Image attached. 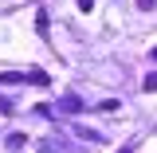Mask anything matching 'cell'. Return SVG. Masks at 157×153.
I'll return each mask as SVG.
<instances>
[{
    "instance_id": "cell-4",
    "label": "cell",
    "mask_w": 157,
    "mask_h": 153,
    "mask_svg": "<svg viewBox=\"0 0 157 153\" xmlns=\"http://www.w3.org/2000/svg\"><path fill=\"white\" fill-rule=\"evenodd\" d=\"M98 110H102V114H114V110H118V102H114V98H106V102H98Z\"/></svg>"
},
{
    "instance_id": "cell-3",
    "label": "cell",
    "mask_w": 157,
    "mask_h": 153,
    "mask_svg": "<svg viewBox=\"0 0 157 153\" xmlns=\"http://www.w3.org/2000/svg\"><path fill=\"white\" fill-rule=\"evenodd\" d=\"M141 90H145V94H157V71H153V75H145V82H141Z\"/></svg>"
},
{
    "instance_id": "cell-8",
    "label": "cell",
    "mask_w": 157,
    "mask_h": 153,
    "mask_svg": "<svg viewBox=\"0 0 157 153\" xmlns=\"http://www.w3.org/2000/svg\"><path fill=\"white\" fill-rule=\"evenodd\" d=\"M118 153H134V149H130V145H122V149H118Z\"/></svg>"
},
{
    "instance_id": "cell-1",
    "label": "cell",
    "mask_w": 157,
    "mask_h": 153,
    "mask_svg": "<svg viewBox=\"0 0 157 153\" xmlns=\"http://www.w3.org/2000/svg\"><path fill=\"white\" fill-rule=\"evenodd\" d=\"M59 110H63V114H78V110H82V98L78 94H63L59 98Z\"/></svg>"
},
{
    "instance_id": "cell-6",
    "label": "cell",
    "mask_w": 157,
    "mask_h": 153,
    "mask_svg": "<svg viewBox=\"0 0 157 153\" xmlns=\"http://www.w3.org/2000/svg\"><path fill=\"white\" fill-rule=\"evenodd\" d=\"M78 8H82V12H90V8H94V0H75Z\"/></svg>"
},
{
    "instance_id": "cell-2",
    "label": "cell",
    "mask_w": 157,
    "mask_h": 153,
    "mask_svg": "<svg viewBox=\"0 0 157 153\" xmlns=\"http://www.w3.org/2000/svg\"><path fill=\"white\" fill-rule=\"evenodd\" d=\"M28 82H32V86H47V82H51V78H47V71H28Z\"/></svg>"
},
{
    "instance_id": "cell-5",
    "label": "cell",
    "mask_w": 157,
    "mask_h": 153,
    "mask_svg": "<svg viewBox=\"0 0 157 153\" xmlns=\"http://www.w3.org/2000/svg\"><path fill=\"white\" fill-rule=\"evenodd\" d=\"M24 141H28L24 134H12V137H8V145H12V149H24Z\"/></svg>"
},
{
    "instance_id": "cell-7",
    "label": "cell",
    "mask_w": 157,
    "mask_h": 153,
    "mask_svg": "<svg viewBox=\"0 0 157 153\" xmlns=\"http://www.w3.org/2000/svg\"><path fill=\"white\" fill-rule=\"evenodd\" d=\"M137 8H141V12H149V8H153V0H137Z\"/></svg>"
},
{
    "instance_id": "cell-9",
    "label": "cell",
    "mask_w": 157,
    "mask_h": 153,
    "mask_svg": "<svg viewBox=\"0 0 157 153\" xmlns=\"http://www.w3.org/2000/svg\"><path fill=\"white\" fill-rule=\"evenodd\" d=\"M153 63H157V47H153Z\"/></svg>"
}]
</instances>
